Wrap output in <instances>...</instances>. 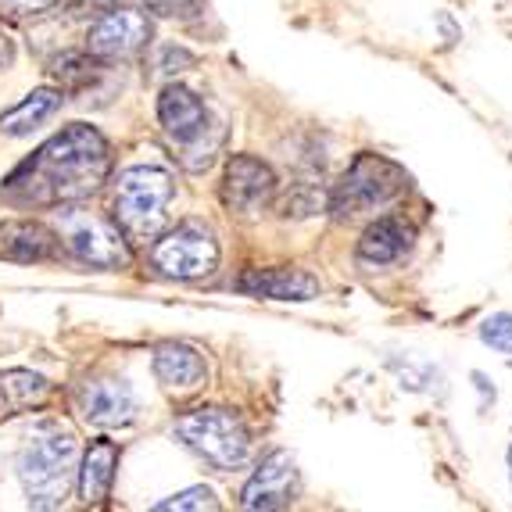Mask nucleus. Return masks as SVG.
Listing matches in <instances>:
<instances>
[{"mask_svg": "<svg viewBox=\"0 0 512 512\" xmlns=\"http://www.w3.org/2000/svg\"><path fill=\"white\" fill-rule=\"evenodd\" d=\"M111 169L108 140L94 126H76L54 133L40 151L29 158L22 169L8 180V197L22 205L54 208V205H76L90 197Z\"/></svg>", "mask_w": 512, "mask_h": 512, "instance_id": "1", "label": "nucleus"}, {"mask_svg": "<svg viewBox=\"0 0 512 512\" xmlns=\"http://www.w3.org/2000/svg\"><path fill=\"white\" fill-rule=\"evenodd\" d=\"M79 441L72 430L51 427L43 430L18 459V477L26 484V495L33 509H58L69 498L72 477H76Z\"/></svg>", "mask_w": 512, "mask_h": 512, "instance_id": "2", "label": "nucleus"}, {"mask_svg": "<svg viewBox=\"0 0 512 512\" xmlns=\"http://www.w3.org/2000/svg\"><path fill=\"white\" fill-rule=\"evenodd\" d=\"M172 201V176L158 165H133L115 180V222L126 240H154L165 226V208Z\"/></svg>", "mask_w": 512, "mask_h": 512, "instance_id": "3", "label": "nucleus"}, {"mask_svg": "<svg viewBox=\"0 0 512 512\" xmlns=\"http://www.w3.org/2000/svg\"><path fill=\"white\" fill-rule=\"evenodd\" d=\"M405 190H409V172L398 162H391V158H384V154L366 151L337 180V187L330 194V212L337 219H355V215L387 208Z\"/></svg>", "mask_w": 512, "mask_h": 512, "instance_id": "4", "label": "nucleus"}, {"mask_svg": "<svg viewBox=\"0 0 512 512\" xmlns=\"http://www.w3.org/2000/svg\"><path fill=\"white\" fill-rule=\"evenodd\" d=\"M158 122H162L165 137L172 144H180L183 165L190 172H201L212 165V154L219 147V126H212V115H208L205 101L187 90V86L172 83L158 97Z\"/></svg>", "mask_w": 512, "mask_h": 512, "instance_id": "5", "label": "nucleus"}, {"mask_svg": "<svg viewBox=\"0 0 512 512\" xmlns=\"http://www.w3.org/2000/svg\"><path fill=\"white\" fill-rule=\"evenodd\" d=\"M176 437L215 470H240L251 459V434L230 409H194L176 419Z\"/></svg>", "mask_w": 512, "mask_h": 512, "instance_id": "6", "label": "nucleus"}, {"mask_svg": "<svg viewBox=\"0 0 512 512\" xmlns=\"http://www.w3.org/2000/svg\"><path fill=\"white\" fill-rule=\"evenodd\" d=\"M151 265L165 280H205L219 265V240L201 222H183L154 240Z\"/></svg>", "mask_w": 512, "mask_h": 512, "instance_id": "7", "label": "nucleus"}, {"mask_svg": "<svg viewBox=\"0 0 512 512\" xmlns=\"http://www.w3.org/2000/svg\"><path fill=\"white\" fill-rule=\"evenodd\" d=\"M61 237L69 251L86 265L97 269H119L129 262L126 233L115 219H101L94 212H65L61 215Z\"/></svg>", "mask_w": 512, "mask_h": 512, "instance_id": "8", "label": "nucleus"}, {"mask_svg": "<svg viewBox=\"0 0 512 512\" xmlns=\"http://www.w3.org/2000/svg\"><path fill=\"white\" fill-rule=\"evenodd\" d=\"M151 40V22L144 11L137 8H111L104 15H97V22L90 26V54L101 61H119L133 58L137 51H144Z\"/></svg>", "mask_w": 512, "mask_h": 512, "instance_id": "9", "label": "nucleus"}, {"mask_svg": "<svg viewBox=\"0 0 512 512\" xmlns=\"http://www.w3.org/2000/svg\"><path fill=\"white\" fill-rule=\"evenodd\" d=\"M276 197V176L273 169L251 154H233L222 172V205L230 212L255 215L262 212Z\"/></svg>", "mask_w": 512, "mask_h": 512, "instance_id": "10", "label": "nucleus"}, {"mask_svg": "<svg viewBox=\"0 0 512 512\" xmlns=\"http://www.w3.org/2000/svg\"><path fill=\"white\" fill-rule=\"evenodd\" d=\"M298 491H301V480H298V466H294V455L276 448V452L265 455V459L258 462V470L251 473L240 505H244V509H262V512L287 509V505L298 502Z\"/></svg>", "mask_w": 512, "mask_h": 512, "instance_id": "11", "label": "nucleus"}, {"mask_svg": "<svg viewBox=\"0 0 512 512\" xmlns=\"http://www.w3.org/2000/svg\"><path fill=\"white\" fill-rule=\"evenodd\" d=\"M237 291L269 301H312L319 298V280L294 265H273V269H248L237 280Z\"/></svg>", "mask_w": 512, "mask_h": 512, "instance_id": "12", "label": "nucleus"}, {"mask_svg": "<svg viewBox=\"0 0 512 512\" xmlns=\"http://www.w3.org/2000/svg\"><path fill=\"white\" fill-rule=\"evenodd\" d=\"M79 412L94 427H122L137 412V398L126 380H90L76 394Z\"/></svg>", "mask_w": 512, "mask_h": 512, "instance_id": "13", "label": "nucleus"}, {"mask_svg": "<svg viewBox=\"0 0 512 512\" xmlns=\"http://www.w3.org/2000/svg\"><path fill=\"white\" fill-rule=\"evenodd\" d=\"M412 240H416V230H412L409 222L398 219V215H384V219H376L373 226H366L355 255H359V262L369 265V269H384V265L402 262V258L409 255Z\"/></svg>", "mask_w": 512, "mask_h": 512, "instance_id": "14", "label": "nucleus"}, {"mask_svg": "<svg viewBox=\"0 0 512 512\" xmlns=\"http://www.w3.org/2000/svg\"><path fill=\"white\" fill-rule=\"evenodd\" d=\"M154 376L169 391H197L208 376L205 355L197 348H190V344L165 341L154 348Z\"/></svg>", "mask_w": 512, "mask_h": 512, "instance_id": "15", "label": "nucleus"}, {"mask_svg": "<svg viewBox=\"0 0 512 512\" xmlns=\"http://www.w3.org/2000/svg\"><path fill=\"white\" fill-rule=\"evenodd\" d=\"M61 255V240L40 222H4L0 226V258L8 262H51Z\"/></svg>", "mask_w": 512, "mask_h": 512, "instance_id": "16", "label": "nucleus"}, {"mask_svg": "<svg viewBox=\"0 0 512 512\" xmlns=\"http://www.w3.org/2000/svg\"><path fill=\"white\" fill-rule=\"evenodd\" d=\"M115 470H119V448H115V441L101 437V441H94L86 448L83 470H79V491H83L86 505H101L111 495Z\"/></svg>", "mask_w": 512, "mask_h": 512, "instance_id": "17", "label": "nucleus"}, {"mask_svg": "<svg viewBox=\"0 0 512 512\" xmlns=\"http://www.w3.org/2000/svg\"><path fill=\"white\" fill-rule=\"evenodd\" d=\"M58 108H61V90H51V86L33 90V94L22 97L15 108H8L0 115V133H4V137H29V133L40 129Z\"/></svg>", "mask_w": 512, "mask_h": 512, "instance_id": "18", "label": "nucleus"}, {"mask_svg": "<svg viewBox=\"0 0 512 512\" xmlns=\"http://www.w3.org/2000/svg\"><path fill=\"white\" fill-rule=\"evenodd\" d=\"M51 384L43 380L40 373H29V369H8L0 376V416H18V412L33 409L47 398Z\"/></svg>", "mask_w": 512, "mask_h": 512, "instance_id": "19", "label": "nucleus"}, {"mask_svg": "<svg viewBox=\"0 0 512 512\" xmlns=\"http://www.w3.org/2000/svg\"><path fill=\"white\" fill-rule=\"evenodd\" d=\"M54 76L65 90H83L97 79V58L94 54H65L54 65Z\"/></svg>", "mask_w": 512, "mask_h": 512, "instance_id": "20", "label": "nucleus"}, {"mask_svg": "<svg viewBox=\"0 0 512 512\" xmlns=\"http://www.w3.org/2000/svg\"><path fill=\"white\" fill-rule=\"evenodd\" d=\"M215 512L219 509V498L208 491V487H190V491H180V495L165 498V502L154 505V512Z\"/></svg>", "mask_w": 512, "mask_h": 512, "instance_id": "21", "label": "nucleus"}, {"mask_svg": "<svg viewBox=\"0 0 512 512\" xmlns=\"http://www.w3.org/2000/svg\"><path fill=\"white\" fill-rule=\"evenodd\" d=\"M480 341L491 344L495 351L509 355L512 359V316L509 312H495V316H487L480 323Z\"/></svg>", "mask_w": 512, "mask_h": 512, "instance_id": "22", "label": "nucleus"}, {"mask_svg": "<svg viewBox=\"0 0 512 512\" xmlns=\"http://www.w3.org/2000/svg\"><path fill=\"white\" fill-rule=\"evenodd\" d=\"M119 0H65V15L69 18H97L111 11Z\"/></svg>", "mask_w": 512, "mask_h": 512, "instance_id": "23", "label": "nucleus"}, {"mask_svg": "<svg viewBox=\"0 0 512 512\" xmlns=\"http://www.w3.org/2000/svg\"><path fill=\"white\" fill-rule=\"evenodd\" d=\"M144 4L162 18H176V15L183 18V15H194V11L201 8V0H144Z\"/></svg>", "mask_w": 512, "mask_h": 512, "instance_id": "24", "label": "nucleus"}, {"mask_svg": "<svg viewBox=\"0 0 512 512\" xmlns=\"http://www.w3.org/2000/svg\"><path fill=\"white\" fill-rule=\"evenodd\" d=\"M190 54L183 51V47H165V54H162V72H176L172 65H190Z\"/></svg>", "mask_w": 512, "mask_h": 512, "instance_id": "25", "label": "nucleus"}, {"mask_svg": "<svg viewBox=\"0 0 512 512\" xmlns=\"http://www.w3.org/2000/svg\"><path fill=\"white\" fill-rule=\"evenodd\" d=\"M0 4H8L11 11H18V15H26V11H43V8H51L54 0H0Z\"/></svg>", "mask_w": 512, "mask_h": 512, "instance_id": "26", "label": "nucleus"}, {"mask_svg": "<svg viewBox=\"0 0 512 512\" xmlns=\"http://www.w3.org/2000/svg\"><path fill=\"white\" fill-rule=\"evenodd\" d=\"M11 61H15V43L8 33H0V69H8Z\"/></svg>", "mask_w": 512, "mask_h": 512, "instance_id": "27", "label": "nucleus"}, {"mask_svg": "<svg viewBox=\"0 0 512 512\" xmlns=\"http://www.w3.org/2000/svg\"><path fill=\"white\" fill-rule=\"evenodd\" d=\"M509 466H512V448H509Z\"/></svg>", "mask_w": 512, "mask_h": 512, "instance_id": "28", "label": "nucleus"}]
</instances>
